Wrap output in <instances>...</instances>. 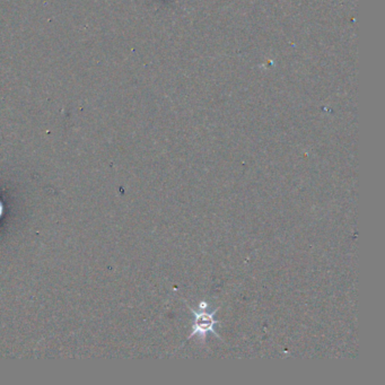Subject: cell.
<instances>
[{"instance_id":"1","label":"cell","mask_w":385,"mask_h":385,"mask_svg":"<svg viewBox=\"0 0 385 385\" xmlns=\"http://www.w3.org/2000/svg\"><path fill=\"white\" fill-rule=\"evenodd\" d=\"M189 306V305H188ZM191 309L192 315H193V321H192V333L189 336V339L194 336H199L201 340L206 339L208 333H213L216 337L219 336L216 333L215 325L219 324L220 322L215 320V315L217 309L213 311H208V304L206 302H201L199 304L198 309H193L189 306Z\"/></svg>"}]
</instances>
